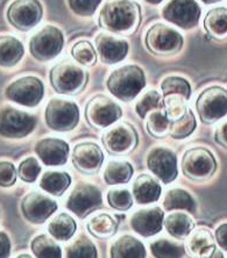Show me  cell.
Segmentation results:
<instances>
[{
	"instance_id": "cell-47",
	"label": "cell",
	"mask_w": 227,
	"mask_h": 258,
	"mask_svg": "<svg viewBox=\"0 0 227 258\" xmlns=\"http://www.w3.org/2000/svg\"><path fill=\"white\" fill-rule=\"evenodd\" d=\"M12 243H11L10 236L5 231H0V258L10 257Z\"/></svg>"
},
{
	"instance_id": "cell-27",
	"label": "cell",
	"mask_w": 227,
	"mask_h": 258,
	"mask_svg": "<svg viewBox=\"0 0 227 258\" xmlns=\"http://www.w3.org/2000/svg\"><path fill=\"white\" fill-rule=\"evenodd\" d=\"M77 230L76 220L68 213H60L48 223V233L56 241L67 242L74 236Z\"/></svg>"
},
{
	"instance_id": "cell-36",
	"label": "cell",
	"mask_w": 227,
	"mask_h": 258,
	"mask_svg": "<svg viewBox=\"0 0 227 258\" xmlns=\"http://www.w3.org/2000/svg\"><path fill=\"white\" fill-rule=\"evenodd\" d=\"M151 255L156 258H177L184 256V245L175 242L160 238L150 243Z\"/></svg>"
},
{
	"instance_id": "cell-35",
	"label": "cell",
	"mask_w": 227,
	"mask_h": 258,
	"mask_svg": "<svg viewBox=\"0 0 227 258\" xmlns=\"http://www.w3.org/2000/svg\"><path fill=\"white\" fill-rule=\"evenodd\" d=\"M197 127V120L194 112L190 108L187 109L183 116L175 121H172L169 134L175 140H183L190 136Z\"/></svg>"
},
{
	"instance_id": "cell-21",
	"label": "cell",
	"mask_w": 227,
	"mask_h": 258,
	"mask_svg": "<svg viewBox=\"0 0 227 258\" xmlns=\"http://www.w3.org/2000/svg\"><path fill=\"white\" fill-rule=\"evenodd\" d=\"M94 44L100 60L105 64H117L123 62L130 51V44L125 39L100 33L94 37Z\"/></svg>"
},
{
	"instance_id": "cell-32",
	"label": "cell",
	"mask_w": 227,
	"mask_h": 258,
	"mask_svg": "<svg viewBox=\"0 0 227 258\" xmlns=\"http://www.w3.org/2000/svg\"><path fill=\"white\" fill-rule=\"evenodd\" d=\"M196 201L188 191L183 188H172L165 193L163 200L164 211L172 212L176 210H183L189 213L196 212Z\"/></svg>"
},
{
	"instance_id": "cell-42",
	"label": "cell",
	"mask_w": 227,
	"mask_h": 258,
	"mask_svg": "<svg viewBox=\"0 0 227 258\" xmlns=\"http://www.w3.org/2000/svg\"><path fill=\"white\" fill-rule=\"evenodd\" d=\"M162 105L164 108V114L170 121H175L184 115L188 106L187 100L181 96H168L162 98Z\"/></svg>"
},
{
	"instance_id": "cell-39",
	"label": "cell",
	"mask_w": 227,
	"mask_h": 258,
	"mask_svg": "<svg viewBox=\"0 0 227 258\" xmlns=\"http://www.w3.org/2000/svg\"><path fill=\"white\" fill-rule=\"evenodd\" d=\"M170 124H172V121L166 117L164 112L160 111V109H155V111L149 113L146 127L151 136L163 138V136L169 134Z\"/></svg>"
},
{
	"instance_id": "cell-33",
	"label": "cell",
	"mask_w": 227,
	"mask_h": 258,
	"mask_svg": "<svg viewBox=\"0 0 227 258\" xmlns=\"http://www.w3.org/2000/svg\"><path fill=\"white\" fill-rule=\"evenodd\" d=\"M30 248L37 258H61L62 249L51 235L41 234L32 240Z\"/></svg>"
},
{
	"instance_id": "cell-14",
	"label": "cell",
	"mask_w": 227,
	"mask_h": 258,
	"mask_svg": "<svg viewBox=\"0 0 227 258\" xmlns=\"http://www.w3.org/2000/svg\"><path fill=\"white\" fill-rule=\"evenodd\" d=\"M202 9L196 0H169L162 9L165 21L182 29H192L198 25Z\"/></svg>"
},
{
	"instance_id": "cell-6",
	"label": "cell",
	"mask_w": 227,
	"mask_h": 258,
	"mask_svg": "<svg viewBox=\"0 0 227 258\" xmlns=\"http://www.w3.org/2000/svg\"><path fill=\"white\" fill-rule=\"evenodd\" d=\"M81 112L76 102L52 98L45 106V124L54 132H71L79 123Z\"/></svg>"
},
{
	"instance_id": "cell-20",
	"label": "cell",
	"mask_w": 227,
	"mask_h": 258,
	"mask_svg": "<svg viewBox=\"0 0 227 258\" xmlns=\"http://www.w3.org/2000/svg\"><path fill=\"white\" fill-rule=\"evenodd\" d=\"M164 211L161 207L143 208L136 211L131 218V227L142 237L155 236L163 229Z\"/></svg>"
},
{
	"instance_id": "cell-25",
	"label": "cell",
	"mask_w": 227,
	"mask_h": 258,
	"mask_svg": "<svg viewBox=\"0 0 227 258\" xmlns=\"http://www.w3.org/2000/svg\"><path fill=\"white\" fill-rule=\"evenodd\" d=\"M187 248L192 255L198 257H212L217 250L213 235L206 228H199L195 233L191 231L187 241Z\"/></svg>"
},
{
	"instance_id": "cell-24",
	"label": "cell",
	"mask_w": 227,
	"mask_h": 258,
	"mask_svg": "<svg viewBox=\"0 0 227 258\" xmlns=\"http://www.w3.org/2000/svg\"><path fill=\"white\" fill-rule=\"evenodd\" d=\"M112 258H145L147 256L146 246L132 235L119 237L109 249Z\"/></svg>"
},
{
	"instance_id": "cell-49",
	"label": "cell",
	"mask_w": 227,
	"mask_h": 258,
	"mask_svg": "<svg viewBox=\"0 0 227 258\" xmlns=\"http://www.w3.org/2000/svg\"><path fill=\"white\" fill-rule=\"evenodd\" d=\"M202 2L205 4V5H213V4H217L221 0H202Z\"/></svg>"
},
{
	"instance_id": "cell-31",
	"label": "cell",
	"mask_w": 227,
	"mask_h": 258,
	"mask_svg": "<svg viewBox=\"0 0 227 258\" xmlns=\"http://www.w3.org/2000/svg\"><path fill=\"white\" fill-rule=\"evenodd\" d=\"M134 174V168L130 162L111 161L106 165L104 180L107 185L127 184Z\"/></svg>"
},
{
	"instance_id": "cell-8",
	"label": "cell",
	"mask_w": 227,
	"mask_h": 258,
	"mask_svg": "<svg viewBox=\"0 0 227 258\" xmlns=\"http://www.w3.org/2000/svg\"><path fill=\"white\" fill-rule=\"evenodd\" d=\"M196 111L204 124H212L227 115V90L213 85L200 92L196 100Z\"/></svg>"
},
{
	"instance_id": "cell-50",
	"label": "cell",
	"mask_w": 227,
	"mask_h": 258,
	"mask_svg": "<svg viewBox=\"0 0 227 258\" xmlns=\"http://www.w3.org/2000/svg\"><path fill=\"white\" fill-rule=\"evenodd\" d=\"M146 2L150 4V5H158V4H161L163 0H146Z\"/></svg>"
},
{
	"instance_id": "cell-43",
	"label": "cell",
	"mask_w": 227,
	"mask_h": 258,
	"mask_svg": "<svg viewBox=\"0 0 227 258\" xmlns=\"http://www.w3.org/2000/svg\"><path fill=\"white\" fill-rule=\"evenodd\" d=\"M42 168L39 161L34 157H27L18 166V177L25 183H34L37 180Z\"/></svg>"
},
{
	"instance_id": "cell-45",
	"label": "cell",
	"mask_w": 227,
	"mask_h": 258,
	"mask_svg": "<svg viewBox=\"0 0 227 258\" xmlns=\"http://www.w3.org/2000/svg\"><path fill=\"white\" fill-rule=\"evenodd\" d=\"M18 170L12 162L0 161V187H11L17 181Z\"/></svg>"
},
{
	"instance_id": "cell-10",
	"label": "cell",
	"mask_w": 227,
	"mask_h": 258,
	"mask_svg": "<svg viewBox=\"0 0 227 258\" xmlns=\"http://www.w3.org/2000/svg\"><path fill=\"white\" fill-rule=\"evenodd\" d=\"M5 96L18 105L36 107L44 97V84L36 76H24L6 87Z\"/></svg>"
},
{
	"instance_id": "cell-37",
	"label": "cell",
	"mask_w": 227,
	"mask_h": 258,
	"mask_svg": "<svg viewBox=\"0 0 227 258\" xmlns=\"http://www.w3.org/2000/svg\"><path fill=\"white\" fill-rule=\"evenodd\" d=\"M66 256L69 258H96L97 246L88 236L82 235L66 249Z\"/></svg>"
},
{
	"instance_id": "cell-48",
	"label": "cell",
	"mask_w": 227,
	"mask_h": 258,
	"mask_svg": "<svg viewBox=\"0 0 227 258\" xmlns=\"http://www.w3.org/2000/svg\"><path fill=\"white\" fill-rule=\"evenodd\" d=\"M214 139L215 142H218L221 147L227 149V121L217 129V132L214 134Z\"/></svg>"
},
{
	"instance_id": "cell-9",
	"label": "cell",
	"mask_w": 227,
	"mask_h": 258,
	"mask_svg": "<svg viewBox=\"0 0 227 258\" xmlns=\"http://www.w3.org/2000/svg\"><path fill=\"white\" fill-rule=\"evenodd\" d=\"M37 119L12 106L0 108V136L6 139H24L34 132Z\"/></svg>"
},
{
	"instance_id": "cell-3",
	"label": "cell",
	"mask_w": 227,
	"mask_h": 258,
	"mask_svg": "<svg viewBox=\"0 0 227 258\" xmlns=\"http://www.w3.org/2000/svg\"><path fill=\"white\" fill-rule=\"evenodd\" d=\"M49 81L56 93L73 96L85 86L88 74L70 60H62L50 69Z\"/></svg>"
},
{
	"instance_id": "cell-44",
	"label": "cell",
	"mask_w": 227,
	"mask_h": 258,
	"mask_svg": "<svg viewBox=\"0 0 227 258\" xmlns=\"http://www.w3.org/2000/svg\"><path fill=\"white\" fill-rule=\"evenodd\" d=\"M103 0H68L69 9L79 17H92Z\"/></svg>"
},
{
	"instance_id": "cell-2",
	"label": "cell",
	"mask_w": 227,
	"mask_h": 258,
	"mask_svg": "<svg viewBox=\"0 0 227 258\" xmlns=\"http://www.w3.org/2000/svg\"><path fill=\"white\" fill-rule=\"evenodd\" d=\"M146 74L136 64H126L112 71L106 79L108 92L124 102L134 100L146 87Z\"/></svg>"
},
{
	"instance_id": "cell-15",
	"label": "cell",
	"mask_w": 227,
	"mask_h": 258,
	"mask_svg": "<svg viewBox=\"0 0 227 258\" xmlns=\"http://www.w3.org/2000/svg\"><path fill=\"white\" fill-rule=\"evenodd\" d=\"M147 168L163 184H170L179 176L177 157L173 150L164 147H155L147 155Z\"/></svg>"
},
{
	"instance_id": "cell-23",
	"label": "cell",
	"mask_w": 227,
	"mask_h": 258,
	"mask_svg": "<svg viewBox=\"0 0 227 258\" xmlns=\"http://www.w3.org/2000/svg\"><path fill=\"white\" fill-rule=\"evenodd\" d=\"M25 55V47L18 37L0 35V67L13 68Z\"/></svg>"
},
{
	"instance_id": "cell-29",
	"label": "cell",
	"mask_w": 227,
	"mask_h": 258,
	"mask_svg": "<svg viewBox=\"0 0 227 258\" xmlns=\"http://www.w3.org/2000/svg\"><path fill=\"white\" fill-rule=\"evenodd\" d=\"M71 176L63 171H47L40 179V187L44 192L55 197H62L63 193L70 187Z\"/></svg>"
},
{
	"instance_id": "cell-4",
	"label": "cell",
	"mask_w": 227,
	"mask_h": 258,
	"mask_svg": "<svg viewBox=\"0 0 227 258\" xmlns=\"http://www.w3.org/2000/svg\"><path fill=\"white\" fill-rule=\"evenodd\" d=\"M184 39L179 30L161 22L150 26L145 35L146 48L156 56H172L181 51Z\"/></svg>"
},
{
	"instance_id": "cell-11",
	"label": "cell",
	"mask_w": 227,
	"mask_h": 258,
	"mask_svg": "<svg viewBox=\"0 0 227 258\" xmlns=\"http://www.w3.org/2000/svg\"><path fill=\"white\" fill-rule=\"evenodd\" d=\"M43 6L40 0H13L6 11L7 21L15 29L28 32L40 24Z\"/></svg>"
},
{
	"instance_id": "cell-46",
	"label": "cell",
	"mask_w": 227,
	"mask_h": 258,
	"mask_svg": "<svg viewBox=\"0 0 227 258\" xmlns=\"http://www.w3.org/2000/svg\"><path fill=\"white\" fill-rule=\"evenodd\" d=\"M214 240L222 251H227V223H222L215 229Z\"/></svg>"
},
{
	"instance_id": "cell-19",
	"label": "cell",
	"mask_w": 227,
	"mask_h": 258,
	"mask_svg": "<svg viewBox=\"0 0 227 258\" xmlns=\"http://www.w3.org/2000/svg\"><path fill=\"white\" fill-rule=\"evenodd\" d=\"M35 154L47 166H60L68 162L70 155L69 143L62 139L44 138L35 144Z\"/></svg>"
},
{
	"instance_id": "cell-28",
	"label": "cell",
	"mask_w": 227,
	"mask_h": 258,
	"mask_svg": "<svg viewBox=\"0 0 227 258\" xmlns=\"http://www.w3.org/2000/svg\"><path fill=\"white\" fill-rule=\"evenodd\" d=\"M119 222L116 216L108 213H98L88 221L86 228L92 236L97 238H108L116 234Z\"/></svg>"
},
{
	"instance_id": "cell-26",
	"label": "cell",
	"mask_w": 227,
	"mask_h": 258,
	"mask_svg": "<svg viewBox=\"0 0 227 258\" xmlns=\"http://www.w3.org/2000/svg\"><path fill=\"white\" fill-rule=\"evenodd\" d=\"M204 29L210 36L217 40L227 39V9L224 6L214 7L204 18Z\"/></svg>"
},
{
	"instance_id": "cell-30",
	"label": "cell",
	"mask_w": 227,
	"mask_h": 258,
	"mask_svg": "<svg viewBox=\"0 0 227 258\" xmlns=\"http://www.w3.org/2000/svg\"><path fill=\"white\" fill-rule=\"evenodd\" d=\"M163 225L166 231L177 240L188 237L195 228V222L191 216L180 212H175L164 218Z\"/></svg>"
},
{
	"instance_id": "cell-51",
	"label": "cell",
	"mask_w": 227,
	"mask_h": 258,
	"mask_svg": "<svg viewBox=\"0 0 227 258\" xmlns=\"http://www.w3.org/2000/svg\"><path fill=\"white\" fill-rule=\"evenodd\" d=\"M18 257H30V255H19Z\"/></svg>"
},
{
	"instance_id": "cell-7",
	"label": "cell",
	"mask_w": 227,
	"mask_h": 258,
	"mask_svg": "<svg viewBox=\"0 0 227 258\" xmlns=\"http://www.w3.org/2000/svg\"><path fill=\"white\" fill-rule=\"evenodd\" d=\"M64 47V35L59 27L47 25L29 40V52L36 60L48 62L58 57Z\"/></svg>"
},
{
	"instance_id": "cell-13",
	"label": "cell",
	"mask_w": 227,
	"mask_h": 258,
	"mask_svg": "<svg viewBox=\"0 0 227 258\" xmlns=\"http://www.w3.org/2000/svg\"><path fill=\"white\" fill-rule=\"evenodd\" d=\"M103 205L100 189L90 183H78L68 197L66 207L79 219H85Z\"/></svg>"
},
{
	"instance_id": "cell-34",
	"label": "cell",
	"mask_w": 227,
	"mask_h": 258,
	"mask_svg": "<svg viewBox=\"0 0 227 258\" xmlns=\"http://www.w3.org/2000/svg\"><path fill=\"white\" fill-rule=\"evenodd\" d=\"M162 98L168 96H181L185 100H190L192 89L189 81L180 76H169L161 83Z\"/></svg>"
},
{
	"instance_id": "cell-16",
	"label": "cell",
	"mask_w": 227,
	"mask_h": 258,
	"mask_svg": "<svg viewBox=\"0 0 227 258\" xmlns=\"http://www.w3.org/2000/svg\"><path fill=\"white\" fill-rule=\"evenodd\" d=\"M21 213L33 225H42L58 211L55 200L40 192H29L21 200Z\"/></svg>"
},
{
	"instance_id": "cell-5",
	"label": "cell",
	"mask_w": 227,
	"mask_h": 258,
	"mask_svg": "<svg viewBox=\"0 0 227 258\" xmlns=\"http://www.w3.org/2000/svg\"><path fill=\"white\" fill-rule=\"evenodd\" d=\"M182 173L189 179L202 181L210 179L218 169L214 155L204 147L190 148L181 161Z\"/></svg>"
},
{
	"instance_id": "cell-40",
	"label": "cell",
	"mask_w": 227,
	"mask_h": 258,
	"mask_svg": "<svg viewBox=\"0 0 227 258\" xmlns=\"http://www.w3.org/2000/svg\"><path fill=\"white\" fill-rule=\"evenodd\" d=\"M106 199H107V204L109 205V207L120 212H126L131 210L134 203L133 195H132L130 189L123 187H115L108 189Z\"/></svg>"
},
{
	"instance_id": "cell-18",
	"label": "cell",
	"mask_w": 227,
	"mask_h": 258,
	"mask_svg": "<svg viewBox=\"0 0 227 258\" xmlns=\"http://www.w3.org/2000/svg\"><path fill=\"white\" fill-rule=\"evenodd\" d=\"M71 161L78 171L93 173L99 171L104 163V153L97 143L86 141L76 144L71 154Z\"/></svg>"
},
{
	"instance_id": "cell-38",
	"label": "cell",
	"mask_w": 227,
	"mask_h": 258,
	"mask_svg": "<svg viewBox=\"0 0 227 258\" xmlns=\"http://www.w3.org/2000/svg\"><path fill=\"white\" fill-rule=\"evenodd\" d=\"M71 56L78 64L84 67H93L97 63V51L90 41L81 40L71 48Z\"/></svg>"
},
{
	"instance_id": "cell-22",
	"label": "cell",
	"mask_w": 227,
	"mask_h": 258,
	"mask_svg": "<svg viewBox=\"0 0 227 258\" xmlns=\"http://www.w3.org/2000/svg\"><path fill=\"white\" fill-rule=\"evenodd\" d=\"M161 195V184L150 174L142 173L135 178L133 183V197L139 205L156 203Z\"/></svg>"
},
{
	"instance_id": "cell-17",
	"label": "cell",
	"mask_w": 227,
	"mask_h": 258,
	"mask_svg": "<svg viewBox=\"0 0 227 258\" xmlns=\"http://www.w3.org/2000/svg\"><path fill=\"white\" fill-rule=\"evenodd\" d=\"M101 142L107 153L120 155L134 150L139 142V135L131 123L117 124L101 136Z\"/></svg>"
},
{
	"instance_id": "cell-1",
	"label": "cell",
	"mask_w": 227,
	"mask_h": 258,
	"mask_svg": "<svg viewBox=\"0 0 227 258\" xmlns=\"http://www.w3.org/2000/svg\"><path fill=\"white\" fill-rule=\"evenodd\" d=\"M141 21V7L133 0H106L99 12L98 22L111 33H131Z\"/></svg>"
},
{
	"instance_id": "cell-12",
	"label": "cell",
	"mask_w": 227,
	"mask_h": 258,
	"mask_svg": "<svg viewBox=\"0 0 227 258\" xmlns=\"http://www.w3.org/2000/svg\"><path fill=\"white\" fill-rule=\"evenodd\" d=\"M123 116V108L104 94L91 98L85 106V119L93 127L107 128Z\"/></svg>"
},
{
	"instance_id": "cell-41",
	"label": "cell",
	"mask_w": 227,
	"mask_h": 258,
	"mask_svg": "<svg viewBox=\"0 0 227 258\" xmlns=\"http://www.w3.org/2000/svg\"><path fill=\"white\" fill-rule=\"evenodd\" d=\"M163 107L162 105V96L156 90H149L140 98L135 105V112L139 117L146 119V116L155 109Z\"/></svg>"
}]
</instances>
